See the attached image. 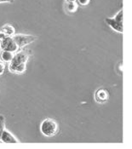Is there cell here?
I'll return each mask as SVG.
<instances>
[{
  "label": "cell",
  "instance_id": "cell-10",
  "mask_svg": "<svg viewBox=\"0 0 132 149\" xmlns=\"http://www.w3.org/2000/svg\"><path fill=\"white\" fill-rule=\"evenodd\" d=\"M0 31L3 32L7 37H13L14 35L15 34V27L12 25H10V24H6V25L3 26L1 27Z\"/></svg>",
  "mask_w": 132,
  "mask_h": 149
},
{
  "label": "cell",
  "instance_id": "cell-2",
  "mask_svg": "<svg viewBox=\"0 0 132 149\" xmlns=\"http://www.w3.org/2000/svg\"><path fill=\"white\" fill-rule=\"evenodd\" d=\"M105 22L115 32L119 33H123V32H124V24H123V22H124V10H120L113 17L106 18Z\"/></svg>",
  "mask_w": 132,
  "mask_h": 149
},
{
  "label": "cell",
  "instance_id": "cell-11",
  "mask_svg": "<svg viewBox=\"0 0 132 149\" xmlns=\"http://www.w3.org/2000/svg\"><path fill=\"white\" fill-rule=\"evenodd\" d=\"M78 3L76 2H66L65 3V9L68 13H75L78 10Z\"/></svg>",
  "mask_w": 132,
  "mask_h": 149
},
{
  "label": "cell",
  "instance_id": "cell-3",
  "mask_svg": "<svg viewBox=\"0 0 132 149\" xmlns=\"http://www.w3.org/2000/svg\"><path fill=\"white\" fill-rule=\"evenodd\" d=\"M12 38L18 47L19 51L22 50L24 47L32 44L34 41H36V39H37V37H35L33 35L27 34H15Z\"/></svg>",
  "mask_w": 132,
  "mask_h": 149
},
{
  "label": "cell",
  "instance_id": "cell-16",
  "mask_svg": "<svg viewBox=\"0 0 132 149\" xmlns=\"http://www.w3.org/2000/svg\"><path fill=\"white\" fill-rule=\"evenodd\" d=\"M14 0H0V3H13Z\"/></svg>",
  "mask_w": 132,
  "mask_h": 149
},
{
  "label": "cell",
  "instance_id": "cell-4",
  "mask_svg": "<svg viewBox=\"0 0 132 149\" xmlns=\"http://www.w3.org/2000/svg\"><path fill=\"white\" fill-rule=\"evenodd\" d=\"M0 49H1V50L10 51L14 54L19 51L18 47L12 37H8L2 42H0Z\"/></svg>",
  "mask_w": 132,
  "mask_h": 149
},
{
  "label": "cell",
  "instance_id": "cell-7",
  "mask_svg": "<svg viewBox=\"0 0 132 149\" xmlns=\"http://www.w3.org/2000/svg\"><path fill=\"white\" fill-rule=\"evenodd\" d=\"M0 142L3 143H19L20 141L15 137L10 131H9L8 130H4V131L3 132L1 137H0Z\"/></svg>",
  "mask_w": 132,
  "mask_h": 149
},
{
  "label": "cell",
  "instance_id": "cell-13",
  "mask_svg": "<svg viewBox=\"0 0 132 149\" xmlns=\"http://www.w3.org/2000/svg\"><path fill=\"white\" fill-rule=\"evenodd\" d=\"M90 0H76V3L81 6H86L89 3Z\"/></svg>",
  "mask_w": 132,
  "mask_h": 149
},
{
  "label": "cell",
  "instance_id": "cell-9",
  "mask_svg": "<svg viewBox=\"0 0 132 149\" xmlns=\"http://www.w3.org/2000/svg\"><path fill=\"white\" fill-rule=\"evenodd\" d=\"M15 54L10 52V51H5V50H1L0 51V61L5 63H10L14 58Z\"/></svg>",
  "mask_w": 132,
  "mask_h": 149
},
{
  "label": "cell",
  "instance_id": "cell-8",
  "mask_svg": "<svg viewBox=\"0 0 132 149\" xmlns=\"http://www.w3.org/2000/svg\"><path fill=\"white\" fill-rule=\"evenodd\" d=\"M27 64H19V65H9V70L12 73L15 74H22L26 72Z\"/></svg>",
  "mask_w": 132,
  "mask_h": 149
},
{
  "label": "cell",
  "instance_id": "cell-5",
  "mask_svg": "<svg viewBox=\"0 0 132 149\" xmlns=\"http://www.w3.org/2000/svg\"><path fill=\"white\" fill-rule=\"evenodd\" d=\"M30 54L27 50H20L16 53H15L14 58L9 65H19V64H24L27 62L29 60Z\"/></svg>",
  "mask_w": 132,
  "mask_h": 149
},
{
  "label": "cell",
  "instance_id": "cell-6",
  "mask_svg": "<svg viewBox=\"0 0 132 149\" xmlns=\"http://www.w3.org/2000/svg\"><path fill=\"white\" fill-rule=\"evenodd\" d=\"M94 98L96 102L99 104L106 103L109 99V94L105 89H99L95 92Z\"/></svg>",
  "mask_w": 132,
  "mask_h": 149
},
{
  "label": "cell",
  "instance_id": "cell-1",
  "mask_svg": "<svg viewBox=\"0 0 132 149\" xmlns=\"http://www.w3.org/2000/svg\"><path fill=\"white\" fill-rule=\"evenodd\" d=\"M40 132L46 137H52L57 135L59 131V125L55 119L46 118L40 124Z\"/></svg>",
  "mask_w": 132,
  "mask_h": 149
},
{
  "label": "cell",
  "instance_id": "cell-15",
  "mask_svg": "<svg viewBox=\"0 0 132 149\" xmlns=\"http://www.w3.org/2000/svg\"><path fill=\"white\" fill-rule=\"evenodd\" d=\"M6 38H8V37H7L6 35L4 34V33H3V32H1V31H0V42H2L3 40H4V39H5Z\"/></svg>",
  "mask_w": 132,
  "mask_h": 149
},
{
  "label": "cell",
  "instance_id": "cell-17",
  "mask_svg": "<svg viewBox=\"0 0 132 149\" xmlns=\"http://www.w3.org/2000/svg\"><path fill=\"white\" fill-rule=\"evenodd\" d=\"M66 2H76V0H66Z\"/></svg>",
  "mask_w": 132,
  "mask_h": 149
},
{
  "label": "cell",
  "instance_id": "cell-12",
  "mask_svg": "<svg viewBox=\"0 0 132 149\" xmlns=\"http://www.w3.org/2000/svg\"><path fill=\"white\" fill-rule=\"evenodd\" d=\"M5 129V118L3 115H0V137Z\"/></svg>",
  "mask_w": 132,
  "mask_h": 149
},
{
  "label": "cell",
  "instance_id": "cell-14",
  "mask_svg": "<svg viewBox=\"0 0 132 149\" xmlns=\"http://www.w3.org/2000/svg\"><path fill=\"white\" fill-rule=\"evenodd\" d=\"M4 70H5V64L0 61V77L4 73Z\"/></svg>",
  "mask_w": 132,
  "mask_h": 149
}]
</instances>
